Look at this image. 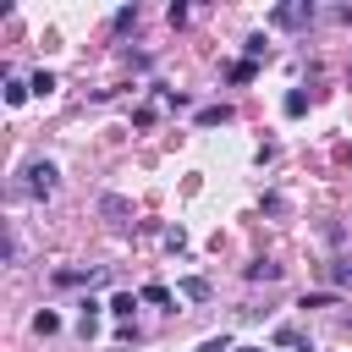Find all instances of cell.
I'll list each match as a JSON object with an SVG mask.
<instances>
[{"label":"cell","mask_w":352,"mask_h":352,"mask_svg":"<svg viewBox=\"0 0 352 352\" xmlns=\"http://www.w3.org/2000/svg\"><path fill=\"white\" fill-rule=\"evenodd\" d=\"M231 121V104H204L198 110V126H226Z\"/></svg>","instance_id":"cell-5"},{"label":"cell","mask_w":352,"mask_h":352,"mask_svg":"<svg viewBox=\"0 0 352 352\" xmlns=\"http://www.w3.org/2000/svg\"><path fill=\"white\" fill-rule=\"evenodd\" d=\"M176 292H182V297H192V302H204V297H209V280H204V275H187Z\"/></svg>","instance_id":"cell-6"},{"label":"cell","mask_w":352,"mask_h":352,"mask_svg":"<svg viewBox=\"0 0 352 352\" xmlns=\"http://www.w3.org/2000/svg\"><path fill=\"white\" fill-rule=\"evenodd\" d=\"M28 94H33V88H28V82H22V77H6V104H22V99H28Z\"/></svg>","instance_id":"cell-12"},{"label":"cell","mask_w":352,"mask_h":352,"mask_svg":"<svg viewBox=\"0 0 352 352\" xmlns=\"http://www.w3.org/2000/svg\"><path fill=\"white\" fill-rule=\"evenodd\" d=\"M165 248H170V253H182V248H187V231H182V226H170V231H165Z\"/></svg>","instance_id":"cell-18"},{"label":"cell","mask_w":352,"mask_h":352,"mask_svg":"<svg viewBox=\"0 0 352 352\" xmlns=\"http://www.w3.org/2000/svg\"><path fill=\"white\" fill-rule=\"evenodd\" d=\"M198 352H236V346H231V336H209Z\"/></svg>","instance_id":"cell-19"},{"label":"cell","mask_w":352,"mask_h":352,"mask_svg":"<svg viewBox=\"0 0 352 352\" xmlns=\"http://www.w3.org/2000/svg\"><path fill=\"white\" fill-rule=\"evenodd\" d=\"M280 110H286V116H302V110H308V94H302V88H292V94L280 99Z\"/></svg>","instance_id":"cell-13"},{"label":"cell","mask_w":352,"mask_h":352,"mask_svg":"<svg viewBox=\"0 0 352 352\" xmlns=\"http://www.w3.org/2000/svg\"><path fill=\"white\" fill-rule=\"evenodd\" d=\"M116 28H138V6H121L116 11Z\"/></svg>","instance_id":"cell-20"},{"label":"cell","mask_w":352,"mask_h":352,"mask_svg":"<svg viewBox=\"0 0 352 352\" xmlns=\"http://www.w3.org/2000/svg\"><path fill=\"white\" fill-rule=\"evenodd\" d=\"M330 302H336V292H308L297 308H330Z\"/></svg>","instance_id":"cell-17"},{"label":"cell","mask_w":352,"mask_h":352,"mask_svg":"<svg viewBox=\"0 0 352 352\" xmlns=\"http://www.w3.org/2000/svg\"><path fill=\"white\" fill-rule=\"evenodd\" d=\"M242 50H248V55H242V60H253V66H258V55H270V44H264V33H253V38H248V44H242Z\"/></svg>","instance_id":"cell-15"},{"label":"cell","mask_w":352,"mask_h":352,"mask_svg":"<svg viewBox=\"0 0 352 352\" xmlns=\"http://www.w3.org/2000/svg\"><path fill=\"white\" fill-rule=\"evenodd\" d=\"M330 275H336V286H352V264L341 258V264H330Z\"/></svg>","instance_id":"cell-21"},{"label":"cell","mask_w":352,"mask_h":352,"mask_svg":"<svg viewBox=\"0 0 352 352\" xmlns=\"http://www.w3.org/2000/svg\"><path fill=\"white\" fill-rule=\"evenodd\" d=\"M236 352H264V346H236Z\"/></svg>","instance_id":"cell-22"},{"label":"cell","mask_w":352,"mask_h":352,"mask_svg":"<svg viewBox=\"0 0 352 352\" xmlns=\"http://www.w3.org/2000/svg\"><path fill=\"white\" fill-rule=\"evenodd\" d=\"M132 308H138L132 292H116V297H110V314H116V319H132Z\"/></svg>","instance_id":"cell-11"},{"label":"cell","mask_w":352,"mask_h":352,"mask_svg":"<svg viewBox=\"0 0 352 352\" xmlns=\"http://www.w3.org/2000/svg\"><path fill=\"white\" fill-rule=\"evenodd\" d=\"M270 22H275V28H308V22H314V6H308V0H297V6H275Z\"/></svg>","instance_id":"cell-2"},{"label":"cell","mask_w":352,"mask_h":352,"mask_svg":"<svg viewBox=\"0 0 352 352\" xmlns=\"http://www.w3.org/2000/svg\"><path fill=\"white\" fill-rule=\"evenodd\" d=\"M99 214H104L110 226H126V220H132V204H126L121 192H104V198H99Z\"/></svg>","instance_id":"cell-3"},{"label":"cell","mask_w":352,"mask_h":352,"mask_svg":"<svg viewBox=\"0 0 352 352\" xmlns=\"http://www.w3.org/2000/svg\"><path fill=\"white\" fill-rule=\"evenodd\" d=\"M33 330H38V336H55V330H60V314H50V308L33 314Z\"/></svg>","instance_id":"cell-14"},{"label":"cell","mask_w":352,"mask_h":352,"mask_svg":"<svg viewBox=\"0 0 352 352\" xmlns=\"http://www.w3.org/2000/svg\"><path fill=\"white\" fill-rule=\"evenodd\" d=\"M138 297H143V302H154V308H170V302H176V297H170V292H165L160 280H148V286H143Z\"/></svg>","instance_id":"cell-7"},{"label":"cell","mask_w":352,"mask_h":352,"mask_svg":"<svg viewBox=\"0 0 352 352\" xmlns=\"http://www.w3.org/2000/svg\"><path fill=\"white\" fill-rule=\"evenodd\" d=\"M28 88H33L38 99H50V94H55V72H33V77H28Z\"/></svg>","instance_id":"cell-9"},{"label":"cell","mask_w":352,"mask_h":352,"mask_svg":"<svg viewBox=\"0 0 352 352\" xmlns=\"http://www.w3.org/2000/svg\"><path fill=\"white\" fill-rule=\"evenodd\" d=\"M226 77H231V82H253V77H258V66H253V60H231V66H226Z\"/></svg>","instance_id":"cell-8"},{"label":"cell","mask_w":352,"mask_h":352,"mask_svg":"<svg viewBox=\"0 0 352 352\" xmlns=\"http://www.w3.org/2000/svg\"><path fill=\"white\" fill-rule=\"evenodd\" d=\"M55 280L60 286H82V280H99V275H88V270H55Z\"/></svg>","instance_id":"cell-16"},{"label":"cell","mask_w":352,"mask_h":352,"mask_svg":"<svg viewBox=\"0 0 352 352\" xmlns=\"http://www.w3.org/2000/svg\"><path fill=\"white\" fill-rule=\"evenodd\" d=\"M55 182H60V170H55L50 160H33V165H22L16 192H22V198H50V192H55Z\"/></svg>","instance_id":"cell-1"},{"label":"cell","mask_w":352,"mask_h":352,"mask_svg":"<svg viewBox=\"0 0 352 352\" xmlns=\"http://www.w3.org/2000/svg\"><path fill=\"white\" fill-rule=\"evenodd\" d=\"M275 346H292V352H314V341H308L297 324H280V330H275Z\"/></svg>","instance_id":"cell-4"},{"label":"cell","mask_w":352,"mask_h":352,"mask_svg":"<svg viewBox=\"0 0 352 352\" xmlns=\"http://www.w3.org/2000/svg\"><path fill=\"white\" fill-rule=\"evenodd\" d=\"M248 280H280V264L258 258V264H248Z\"/></svg>","instance_id":"cell-10"}]
</instances>
